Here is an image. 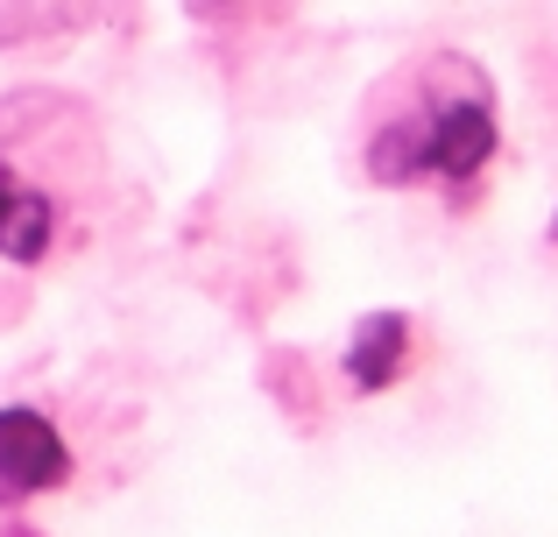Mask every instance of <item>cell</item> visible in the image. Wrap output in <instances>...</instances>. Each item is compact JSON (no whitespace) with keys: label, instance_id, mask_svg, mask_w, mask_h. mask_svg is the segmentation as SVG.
Wrapping results in <instances>:
<instances>
[{"label":"cell","instance_id":"obj_1","mask_svg":"<svg viewBox=\"0 0 558 537\" xmlns=\"http://www.w3.org/2000/svg\"><path fill=\"white\" fill-rule=\"evenodd\" d=\"M495 156V99L481 85H466L460 99H432L417 121H396L389 135L368 149V170L389 184L410 178H474Z\"/></svg>","mask_w":558,"mask_h":537},{"label":"cell","instance_id":"obj_2","mask_svg":"<svg viewBox=\"0 0 558 537\" xmlns=\"http://www.w3.org/2000/svg\"><path fill=\"white\" fill-rule=\"evenodd\" d=\"M71 474V446L28 403H0V502L43 496V488H64Z\"/></svg>","mask_w":558,"mask_h":537},{"label":"cell","instance_id":"obj_3","mask_svg":"<svg viewBox=\"0 0 558 537\" xmlns=\"http://www.w3.org/2000/svg\"><path fill=\"white\" fill-rule=\"evenodd\" d=\"M403 354H410V318L403 312H368L347 340V382L354 389H389L403 375Z\"/></svg>","mask_w":558,"mask_h":537},{"label":"cell","instance_id":"obj_4","mask_svg":"<svg viewBox=\"0 0 558 537\" xmlns=\"http://www.w3.org/2000/svg\"><path fill=\"white\" fill-rule=\"evenodd\" d=\"M0 537H36V530H22V524H8V530H0Z\"/></svg>","mask_w":558,"mask_h":537}]
</instances>
